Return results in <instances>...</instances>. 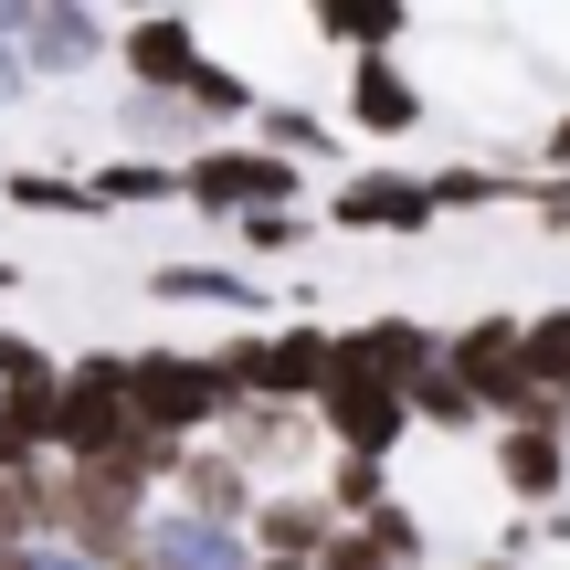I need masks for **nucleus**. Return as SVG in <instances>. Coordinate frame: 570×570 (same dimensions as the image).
<instances>
[{
	"label": "nucleus",
	"instance_id": "obj_36",
	"mask_svg": "<svg viewBox=\"0 0 570 570\" xmlns=\"http://www.w3.org/2000/svg\"><path fill=\"white\" fill-rule=\"evenodd\" d=\"M254 570H306V560H254Z\"/></svg>",
	"mask_w": 570,
	"mask_h": 570
},
{
	"label": "nucleus",
	"instance_id": "obj_5",
	"mask_svg": "<svg viewBox=\"0 0 570 570\" xmlns=\"http://www.w3.org/2000/svg\"><path fill=\"white\" fill-rule=\"evenodd\" d=\"M444 381H465V402L487 412V423H508L518 402H529V338H518V317H475L444 338Z\"/></svg>",
	"mask_w": 570,
	"mask_h": 570
},
{
	"label": "nucleus",
	"instance_id": "obj_20",
	"mask_svg": "<svg viewBox=\"0 0 570 570\" xmlns=\"http://www.w3.org/2000/svg\"><path fill=\"white\" fill-rule=\"evenodd\" d=\"M180 106H190L202 127H254V106H265V96H254V85L233 75V63H212V53H202V75L180 85Z\"/></svg>",
	"mask_w": 570,
	"mask_h": 570
},
{
	"label": "nucleus",
	"instance_id": "obj_19",
	"mask_svg": "<svg viewBox=\"0 0 570 570\" xmlns=\"http://www.w3.org/2000/svg\"><path fill=\"white\" fill-rule=\"evenodd\" d=\"M254 148H265V159H327V148H338V127L327 117H306V106H254Z\"/></svg>",
	"mask_w": 570,
	"mask_h": 570
},
{
	"label": "nucleus",
	"instance_id": "obj_21",
	"mask_svg": "<svg viewBox=\"0 0 570 570\" xmlns=\"http://www.w3.org/2000/svg\"><path fill=\"white\" fill-rule=\"evenodd\" d=\"M42 412H53V391H0V475L53 465V454H42Z\"/></svg>",
	"mask_w": 570,
	"mask_h": 570
},
{
	"label": "nucleus",
	"instance_id": "obj_33",
	"mask_svg": "<svg viewBox=\"0 0 570 570\" xmlns=\"http://www.w3.org/2000/svg\"><path fill=\"white\" fill-rule=\"evenodd\" d=\"M32 570H96V560H75V550H53V539H42V550H32Z\"/></svg>",
	"mask_w": 570,
	"mask_h": 570
},
{
	"label": "nucleus",
	"instance_id": "obj_17",
	"mask_svg": "<svg viewBox=\"0 0 570 570\" xmlns=\"http://www.w3.org/2000/svg\"><path fill=\"white\" fill-rule=\"evenodd\" d=\"M529 190H539V169L454 159V169H433V180H423V202H433V212H487V202H529Z\"/></svg>",
	"mask_w": 570,
	"mask_h": 570
},
{
	"label": "nucleus",
	"instance_id": "obj_27",
	"mask_svg": "<svg viewBox=\"0 0 570 570\" xmlns=\"http://www.w3.org/2000/svg\"><path fill=\"white\" fill-rule=\"evenodd\" d=\"M190 127H202V117H190L180 96H127V138H138V159H159V148H180Z\"/></svg>",
	"mask_w": 570,
	"mask_h": 570
},
{
	"label": "nucleus",
	"instance_id": "obj_11",
	"mask_svg": "<svg viewBox=\"0 0 570 570\" xmlns=\"http://www.w3.org/2000/svg\"><path fill=\"white\" fill-rule=\"evenodd\" d=\"M497 487L518 497V508L550 518L570 497V433H539V423H497Z\"/></svg>",
	"mask_w": 570,
	"mask_h": 570
},
{
	"label": "nucleus",
	"instance_id": "obj_7",
	"mask_svg": "<svg viewBox=\"0 0 570 570\" xmlns=\"http://www.w3.org/2000/svg\"><path fill=\"white\" fill-rule=\"evenodd\" d=\"M212 444H223L233 465H244L254 487H265V475H296L306 454H317V423H306V412H275V402H233Z\"/></svg>",
	"mask_w": 570,
	"mask_h": 570
},
{
	"label": "nucleus",
	"instance_id": "obj_15",
	"mask_svg": "<svg viewBox=\"0 0 570 570\" xmlns=\"http://www.w3.org/2000/svg\"><path fill=\"white\" fill-rule=\"evenodd\" d=\"M11 42H21V53H11L21 75H75V63L106 53V21H96V11H21Z\"/></svg>",
	"mask_w": 570,
	"mask_h": 570
},
{
	"label": "nucleus",
	"instance_id": "obj_31",
	"mask_svg": "<svg viewBox=\"0 0 570 570\" xmlns=\"http://www.w3.org/2000/svg\"><path fill=\"white\" fill-rule=\"evenodd\" d=\"M529 202H539V233H560V244H570V180H539Z\"/></svg>",
	"mask_w": 570,
	"mask_h": 570
},
{
	"label": "nucleus",
	"instance_id": "obj_25",
	"mask_svg": "<svg viewBox=\"0 0 570 570\" xmlns=\"http://www.w3.org/2000/svg\"><path fill=\"white\" fill-rule=\"evenodd\" d=\"M317 508L338 518V529H360L370 508H391V465H327V487H317Z\"/></svg>",
	"mask_w": 570,
	"mask_h": 570
},
{
	"label": "nucleus",
	"instance_id": "obj_1",
	"mask_svg": "<svg viewBox=\"0 0 570 570\" xmlns=\"http://www.w3.org/2000/svg\"><path fill=\"white\" fill-rule=\"evenodd\" d=\"M138 529H148V487L127 465H53V550L117 570L138 560Z\"/></svg>",
	"mask_w": 570,
	"mask_h": 570
},
{
	"label": "nucleus",
	"instance_id": "obj_3",
	"mask_svg": "<svg viewBox=\"0 0 570 570\" xmlns=\"http://www.w3.org/2000/svg\"><path fill=\"white\" fill-rule=\"evenodd\" d=\"M306 423H317V444H338V465H391V454L412 444L402 391L370 381V370H327V391L306 402Z\"/></svg>",
	"mask_w": 570,
	"mask_h": 570
},
{
	"label": "nucleus",
	"instance_id": "obj_2",
	"mask_svg": "<svg viewBox=\"0 0 570 570\" xmlns=\"http://www.w3.org/2000/svg\"><path fill=\"white\" fill-rule=\"evenodd\" d=\"M233 412V391L212 381L202 348H138L127 360V423L148 433V444H212Z\"/></svg>",
	"mask_w": 570,
	"mask_h": 570
},
{
	"label": "nucleus",
	"instance_id": "obj_26",
	"mask_svg": "<svg viewBox=\"0 0 570 570\" xmlns=\"http://www.w3.org/2000/svg\"><path fill=\"white\" fill-rule=\"evenodd\" d=\"M518 338H529V381H539V391H570V306L518 317Z\"/></svg>",
	"mask_w": 570,
	"mask_h": 570
},
{
	"label": "nucleus",
	"instance_id": "obj_29",
	"mask_svg": "<svg viewBox=\"0 0 570 570\" xmlns=\"http://www.w3.org/2000/svg\"><path fill=\"white\" fill-rule=\"evenodd\" d=\"M53 370H63V360H42L32 338H11V327H0V391H53Z\"/></svg>",
	"mask_w": 570,
	"mask_h": 570
},
{
	"label": "nucleus",
	"instance_id": "obj_4",
	"mask_svg": "<svg viewBox=\"0 0 570 570\" xmlns=\"http://www.w3.org/2000/svg\"><path fill=\"white\" fill-rule=\"evenodd\" d=\"M296 190H306V169H285L265 159V148H190L180 159V202L190 212H212V223H244V212H296Z\"/></svg>",
	"mask_w": 570,
	"mask_h": 570
},
{
	"label": "nucleus",
	"instance_id": "obj_24",
	"mask_svg": "<svg viewBox=\"0 0 570 570\" xmlns=\"http://www.w3.org/2000/svg\"><path fill=\"white\" fill-rule=\"evenodd\" d=\"M402 412H412L423 433H475V423H487V412L465 402V381H444V370H423V381L402 391Z\"/></svg>",
	"mask_w": 570,
	"mask_h": 570
},
{
	"label": "nucleus",
	"instance_id": "obj_16",
	"mask_svg": "<svg viewBox=\"0 0 570 570\" xmlns=\"http://www.w3.org/2000/svg\"><path fill=\"white\" fill-rule=\"evenodd\" d=\"M148 296H169V306H223V317H265V285L233 275V265H159V275H148Z\"/></svg>",
	"mask_w": 570,
	"mask_h": 570
},
{
	"label": "nucleus",
	"instance_id": "obj_32",
	"mask_svg": "<svg viewBox=\"0 0 570 570\" xmlns=\"http://www.w3.org/2000/svg\"><path fill=\"white\" fill-rule=\"evenodd\" d=\"M539 180H570V106H560V127H550V148H539Z\"/></svg>",
	"mask_w": 570,
	"mask_h": 570
},
{
	"label": "nucleus",
	"instance_id": "obj_6",
	"mask_svg": "<svg viewBox=\"0 0 570 570\" xmlns=\"http://www.w3.org/2000/svg\"><path fill=\"white\" fill-rule=\"evenodd\" d=\"M327 233H433L423 169H360L327 190Z\"/></svg>",
	"mask_w": 570,
	"mask_h": 570
},
{
	"label": "nucleus",
	"instance_id": "obj_37",
	"mask_svg": "<svg viewBox=\"0 0 570 570\" xmlns=\"http://www.w3.org/2000/svg\"><path fill=\"white\" fill-rule=\"evenodd\" d=\"M0 296H11V265H0Z\"/></svg>",
	"mask_w": 570,
	"mask_h": 570
},
{
	"label": "nucleus",
	"instance_id": "obj_23",
	"mask_svg": "<svg viewBox=\"0 0 570 570\" xmlns=\"http://www.w3.org/2000/svg\"><path fill=\"white\" fill-rule=\"evenodd\" d=\"M0 202L11 212H96V190H85V169H11V180H0Z\"/></svg>",
	"mask_w": 570,
	"mask_h": 570
},
{
	"label": "nucleus",
	"instance_id": "obj_8",
	"mask_svg": "<svg viewBox=\"0 0 570 570\" xmlns=\"http://www.w3.org/2000/svg\"><path fill=\"white\" fill-rule=\"evenodd\" d=\"M338 370H370V381L412 391L423 370H444V338L423 317H370V327H338Z\"/></svg>",
	"mask_w": 570,
	"mask_h": 570
},
{
	"label": "nucleus",
	"instance_id": "obj_10",
	"mask_svg": "<svg viewBox=\"0 0 570 570\" xmlns=\"http://www.w3.org/2000/svg\"><path fill=\"white\" fill-rule=\"evenodd\" d=\"M117 53H127V85H138V96H180V85L202 75V32H190L180 11H138L117 32Z\"/></svg>",
	"mask_w": 570,
	"mask_h": 570
},
{
	"label": "nucleus",
	"instance_id": "obj_18",
	"mask_svg": "<svg viewBox=\"0 0 570 570\" xmlns=\"http://www.w3.org/2000/svg\"><path fill=\"white\" fill-rule=\"evenodd\" d=\"M85 190H96V212H159L180 202V159H96Z\"/></svg>",
	"mask_w": 570,
	"mask_h": 570
},
{
	"label": "nucleus",
	"instance_id": "obj_35",
	"mask_svg": "<svg viewBox=\"0 0 570 570\" xmlns=\"http://www.w3.org/2000/svg\"><path fill=\"white\" fill-rule=\"evenodd\" d=\"M475 570H518V560H497V550H487V560H475Z\"/></svg>",
	"mask_w": 570,
	"mask_h": 570
},
{
	"label": "nucleus",
	"instance_id": "obj_14",
	"mask_svg": "<svg viewBox=\"0 0 570 570\" xmlns=\"http://www.w3.org/2000/svg\"><path fill=\"white\" fill-rule=\"evenodd\" d=\"M327 529H338V518L317 508V487H285V497H254L244 550H254V560H317V550H327Z\"/></svg>",
	"mask_w": 570,
	"mask_h": 570
},
{
	"label": "nucleus",
	"instance_id": "obj_13",
	"mask_svg": "<svg viewBox=\"0 0 570 570\" xmlns=\"http://www.w3.org/2000/svg\"><path fill=\"white\" fill-rule=\"evenodd\" d=\"M338 117L360 127V138H412L423 127V85L402 75V63H348V96H338Z\"/></svg>",
	"mask_w": 570,
	"mask_h": 570
},
{
	"label": "nucleus",
	"instance_id": "obj_9",
	"mask_svg": "<svg viewBox=\"0 0 570 570\" xmlns=\"http://www.w3.org/2000/svg\"><path fill=\"white\" fill-rule=\"evenodd\" d=\"M169 497H180V518H202V529H244L254 518V475L233 465L223 444H180V465H169Z\"/></svg>",
	"mask_w": 570,
	"mask_h": 570
},
{
	"label": "nucleus",
	"instance_id": "obj_28",
	"mask_svg": "<svg viewBox=\"0 0 570 570\" xmlns=\"http://www.w3.org/2000/svg\"><path fill=\"white\" fill-rule=\"evenodd\" d=\"M306 233H317L306 212H244V223H233V244L265 265V254H306Z\"/></svg>",
	"mask_w": 570,
	"mask_h": 570
},
{
	"label": "nucleus",
	"instance_id": "obj_30",
	"mask_svg": "<svg viewBox=\"0 0 570 570\" xmlns=\"http://www.w3.org/2000/svg\"><path fill=\"white\" fill-rule=\"evenodd\" d=\"M306 570H391V560H381V550H370V539H360V529H327V550H317V560H306Z\"/></svg>",
	"mask_w": 570,
	"mask_h": 570
},
{
	"label": "nucleus",
	"instance_id": "obj_22",
	"mask_svg": "<svg viewBox=\"0 0 570 570\" xmlns=\"http://www.w3.org/2000/svg\"><path fill=\"white\" fill-rule=\"evenodd\" d=\"M317 42H348L360 63H381L391 42H402V11H370V0H327V11H317Z\"/></svg>",
	"mask_w": 570,
	"mask_h": 570
},
{
	"label": "nucleus",
	"instance_id": "obj_12",
	"mask_svg": "<svg viewBox=\"0 0 570 570\" xmlns=\"http://www.w3.org/2000/svg\"><path fill=\"white\" fill-rule=\"evenodd\" d=\"M138 570H254V550H244V529H202V518H180V508H148Z\"/></svg>",
	"mask_w": 570,
	"mask_h": 570
},
{
	"label": "nucleus",
	"instance_id": "obj_34",
	"mask_svg": "<svg viewBox=\"0 0 570 570\" xmlns=\"http://www.w3.org/2000/svg\"><path fill=\"white\" fill-rule=\"evenodd\" d=\"M0 570H32V550H0Z\"/></svg>",
	"mask_w": 570,
	"mask_h": 570
}]
</instances>
